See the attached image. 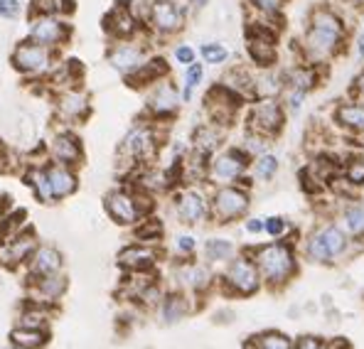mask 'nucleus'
I'll return each mask as SVG.
<instances>
[{"label":"nucleus","mask_w":364,"mask_h":349,"mask_svg":"<svg viewBox=\"0 0 364 349\" xmlns=\"http://www.w3.org/2000/svg\"><path fill=\"white\" fill-rule=\"evenodd\" d=\"M25 180H28V185L32 187V192H35L37 197H40L42 202H52L55 197H52V190H50V180H47V170L42 168H32L28 175H25Z\"/></svg>","instance_id":"bb28decb"},{"label":"nucleus","mask_w":364,"mask_h":349,"mask_svg":"<svg viewBox=\"0 0 364 349\" xmlns=\"http://www.w3.org/2000/svg\"><path fill=\"white\" fill-rule=\"evenodd\" d=\"M178 104H180V96L175 87L170 82H155L151 87V94H148V111L155 116V118H163V116H173L178 111Z\"/></svg>","instance_id":"9b49d317"},{"label":"nucleus","mask_w":364,"mask_h":349,"mask_svg":"<svg viewBox=\"0 0 364 349\" xmlns=\"http://www.w3.org/2000/svg\"><path fill=\"white\" fill-rule=\"evenodd\" d=\"M229 254H232V244H229V241L212 239L210 244H207V256H210V259H214V261L227 259Z\"/></svg>","instance_id":"e433bc0d"},{"label":"nucleus","mask_w":364,"mask_h":349,"mask_svg":"<svg viewBox=\"0 0 364 349\" xmlns=\"http://www.w3.org/2000/svg\"><path fill=\"white\" fill-rule=\"evenodd\" d=\"M30 268L35 276H52L62 268V256L52 246H42L30 254Z\"/></svg>","instance_id":"412c9836"},{"label":"nucleus","mask_w":364,"mask_h":349,"mask_svg":"<svg viewBox=\"0 0 364 349\" xmlns=\"http://www.w3.org/2000/svg\"><path fill=\"white\" fill-rule=\"evenodd\" d=\"M259 345H261V349H288L291 347V342L281 335H266Z\"/></svg>","instance_id":"ea45409f"},{"label":"nucleus","mask_w":364,"mask_h":349,"mask_svg":"<svg viewBox=\"0 0 364 349\" xmlns=\"http://www.w3.org/2000/svg\"><path fill=\"white\" fill-rule=\"evenodd\" d=\"M337 121L352 131H364V106H340L337 109Z\"/></svg>","instance_id":"cd10ccee"},{"label":"nucleus","mask_w":364,"mask_h":349,"mask_svg":"<svg viewBox=\"0 0 364 349\" xmlns=\"http://www.w3.org/2000/svg\"><path fill=\"white\" fill-rule=\"evenodd\" d=\"M256 266H259V273L269 283H283L293 273L296 261H293V254L288 246L271 244V246L259 249V254H256Z\"/></svg>","instance_id":"20e7f679"},{"label":"nucleus","mask_w":364,"mask_h":349,"mask_svg":"<svg viewBox=\"0 0 364 349\" xmlns=\"http://www.w3.org/2000/svg\"><path fill=\"white\" fill-rule=\"evenodd\" d=\"M106 212L119 224H133L141 217L138 202L133 200L131 195H126V192H111V195L106 197Z\"/></svg>","instance_id":"4468645a"},{"label":"nucleus","mask_w":364,"mask_h":349,"mask_svg":"<svg viewBox=\"0 0 364 349\" xmlns=\"http://www.w3.org/2000/svg\"><path fill=\"white\" fill-rule=\"evenodd\" d=\"M32 15H69L74 10L72 0H32Z\"/></svg>","instance_id":"a878e982"},{"label":"nucleus","mask_w":364,"mask_h":349,"mask_svg":"<svg viewBox=\"0 0 364 349\" xmlns=\"http://www.w3.org/2000/svg\"><path fill=\"white\" fill-rule=\"evenodd\" d=\"M192 5H195V8H202V5H207V0H190Z\"/></svg>","instance_id":"3c124183"},{"label":"nucleus","mask_w":364,"mask_h":349,"mask_svg":"<svg viewBox=\"0 0 364 349\" xmlns=\"http://www.w3.org/2000/svg\"><path fill=\"white\" fill-rule=\"evenodd\" d=\"M175 59H178V64H182V67H187V64L195 62V50L190 45L175 47Z\"/></svg>","instance_id":"79ce46f5"},{"label":"nucleus","mask_w":364,"mask_h":349,"mask_svg":"<svg viewBox=\"0 0 364 349\" xmlns=\"http://www.w3.org/2000/svg\"><path fill=\"white\" fill-rule=\"evenodd\" d=\"M347 3H352V5H364V0H347Z\"/></svg>","instance_id":"5fc2aeb1"},{"label":"nucleus","mask_w":364,"mask_h":349,"mask_svg":"<svg viewBox=\"0 0 364 349\" xmlns=\"http://www.w3.org/2000/svg\"><path fill=\"white\" fill-rule=\"evenodd\" d=\"M62 291H64V278L62 276L52 273V276L40 278V293L45 295V298H57Z\"/></svg>","instance_id":"7c9ffc66"},{"label":"nucleus","mask_w":364,"mask_h":349,"mask_svg":"<svg viewBox=\"0 0 364 349\" xmlns=\"http://www.w3.org/2000/svg\"><path fill=\"white\" fill-rule=\"evenodd\" d=\"M69 37H72V25L60 15H32L30 18L28 40L37 42V45L57 50V47L67 45Z\"/></svg>","instance_id":"7ed1b4c3"},{"label":"nucleus","mask_w":364,"mask_h":349,"mask_svg":"<svg viewBox=\"0 0 364 349\" xmlns=\"http://www.w3.org/2000/svg\"><path fill=\"white\" fill-rule=\"evenodd\" d=\"M251 5L264 15H276L283 8V0H251Z\"/></svg>","instance_id":"58836bf2"},{"label":"nucleus","mask_w":364,"mask_h":349,"mask_svg":"<svg viewBox=\"0 0 364 349\" xmlns=\"http://www.w3.org/2000/svg\"><path fill=\"white\" fill-rule=\"evenodd\" d=\"M106 59H109V64L116 69V72H121L123 77H128V74L136 72V69L146 62L148 55H146V47L143 45H136V42H131V40H116L114 45L109 47Z\"/></svg>","instance_id":"423d86ee"},{"label":"nucleus","mask_w":364,"mask_h":349,"mask_svg":"<svg viewBox=\"0 0 364 349\" xmlns=\"http://www.w3.org/2000/svg\"><path fill=\"white\" fill-rule=\"evenodd\" d=\"M357 87H360V91H362V94H364V74H362L360 79H357Z\"/></svg>","instance_id":"603ef678"},{"label":"nucleus","mask_w":364,"mask_h":349,"mask_svg":"<svg viewBox=\"0 0 364 349\" xmlns=\"http://www.w3.org/2000/svg\"><path fill=\"white\" fill-rule=\"evenodd\" d=\"M347 229L355 234H364V207H352L345 212Z\"/></svg>","instance_id":"c9c22d12"},{"label":"nucleus","mask_w":364,"mask_h":349,"mask_svg":"<svg viewBox=\"0 0 364 349\" xmlns=\"http://www.w3.org/2000/svg\"><path fill=\"white\" fill-rule=\"evenodd\" d=\"M52 155H55V163H62V165H72V163H79L82 158V146L74 136L69 133H60V136L52 141Z\"/></svg>","instance_id":"4be33fe9"},{"label":"nucleus","mask_w":364,"mask_h":349,"mask_svg":"<svg viewBox=\"0 0 364 349\" xmlns=\"http://www.w3.org/2000/svg\"><path fill=\"white\" fill-rule=\"evenodd\" d=\"M47 180H50V190L55 200H62V197H69L74 190H77V175L62 163H55L47 168Z\"/></svg>","instance_id":"a211bd4d"},{"label":"nucleus","mask_w":364,"mask_h":349,"mask_svg":"<svg viewBox=\"0 0 364 349\" xmlns=\"http://www.w3.org/2000/svg\"><path fill=\"white\" fill-rule=\"evenodd\" d=\"M347 177L352 182H364V160H355L350 165V170H347Z\"/></svg>","instance_id":"c03bdc74"},{"label":"nucleus","mask_w":364,"mask_h":349,"mask_svg":"<svg viewBox=\"0 0 364 349\" xmlns=\"http://www.w3.org/2000/svg\"><path fill=\"white\" fill-rule=\"evenodd\" d=\"M261 229H264L261 222H249V232H261Z\"/></svg>","instance_id":"8fccbe9b"},{"label":"nucleus","mask_w":364,"mask_h":349,"mask_svg":"<svg viewBox=\"0 0 364 349\" xmlns=\"http://www.w3.org/2000/svg\"><path fill=\"white\" fill-rule=\"evenodd\" d=\"M244 168H246V155L239 153V150H229V153L219 155L212 163V175L219 182H232L244 173Z\"/></svg>","instance_id":"dca6fc26"},{"label":"nucleus","mask_w":364,"mask_h":349,"mask_svg":"<svg viewBox=\"0 0 364 349\" xmlns=\"http://www.w3.org/2000/svg\"><path fill=\"white\" fill-rule=\"evenodd\" d=\"M146 20L160 35H173L185 25V13L175 5V0H153L146 10Z\"/></svg>","instance_id":"39448f33"},{"label":"nucleus","mask_w":364,"mask_h":349,"mask_svg":"<svg viewBox=\"0 0 364 349\" xmlns=\"http://www.w3.org/2000/svg\"><path fill=\"white\" fill-rule=\"evenodd\" d=\"M227 57H229L227 47L217 45V42L202 47V59H205L207 64H222V62H227Z\"/></svg>","instance_id":"f704fd0d"},{"label":"nucleus","mask_w":364,"mask_h":349,"mask_svg":"<svg viewBox=\"0 0 364 349\" xmlns=\"http://www.w3.org/2000/svg\"><path fill=\"white\" fill-rule=\"evenodd\" d=\"M237 106H239V94H234V91L227 87L212 89L210 96H207V109H210L214 121H219V123H227L234 111H237Z\"/></svg>","instance_id":"ddd939ff"},{"label":"nucleus","mask_w":364,"mask_h":349,"mask_svg":"<svg viewBox=\"0 0 364 349\" xmlns=\"http://www.w3.org/2000/svg\"><path fill=\"white\" fill-rule=\"evenodd\" d=\"M360 55L364 57V37H362V40H360Z\"/></svg>","instance_id":"864d4df0"},{"label":"nucleus","mask_w":364,"mask_h":349,"mask_svg":"<svg viewBox=\"0 0 364 349\" xmlns=\"http://www.w3.org/2000/svg\"><path fill=\"white\" fill-rule=\"evenodd\" d=\"M180 278L185 286L205 288L207 283H210V271H205L202 266H185V268H180Z\"/></svg>","instance_id":"c85d7f7f"},{"label":"nucleus","mask_w":364,"mask_h":349,"mask_svg":"<svg viewBox=\"0 0 364 349\" xmlns=\"http://www.w3.org/2000/svg\"><path fill=\"white\" fill-rule=\"evenodd\" d=\"M138 236H141V239H148V236H155V239H158V236H160V224L153 222L151 227H141V229H138Z\"/></svg>","instance_id":"49530a36"},{"label":"nucleus","mask_w":364,"mask_h":349,"mask_svg":"<svg viewBox=\"0 0 364 349\" xmlns=\"http://www.w3.org/2000/svg\"><path fill=\"white\" fill-rule=\"evenodd\" d=\"M178 214L182 217V222H187V224L202 222L207 214V204L202 200V195H197V192H185L178 202Z\"/></svg>","instance_id":"5701e85b"},{"label":"nucleus","mask_w":364,"mask_h":349,"mask_svg":"<svg viewBox=\"0 0 364 349\" xmlns=\"http://www.w3.org/2000/svg\"><path fill=\"white\" fill-rule=\"evenodd\" d=\"M345 244H347V239L340 229L325 227L310 239L308 254L313 256L315 261H333L335 256H340L342 251H345Z\"/></svg>","instance_id":"0eeeda50"},{"label":"nucleus","mask_w":364,"mask_h":349,"mask_svg":"<svg viewBox=\"0 0 364 349\" xmlns=\"http://www.w3.org/2000/svg\"><path fill=\"white\" fill-rule=\"evenodd\" d=\"M313 82H315L313 72L305 69V67H298L296 72H291V77H288V87H293L298 91H308L310 87H313Z\"/></svg>","instance_id":"2f4dec72"},{"label":"nucleus","mask_w":364,"mask_h":349,"mask_svg":"<svg viewBox=\"0 0 364 349\" xmlns=\"http://www.w3.org/2000/svg\"><path fill=\"white\" fill-rule=\"evenodd\" d=\"M138 28H141V20H138V15L133 13L126 3L114 5L111 13L104 18V30L109 32L114 40H131L138 32Z\"/></svg>","instance_id":"1a4fd4ad"},{"label":"nucleus","mask_w":364,"mask_h":349,"mask_svg":"<svg viewBox=\"0 0 364 349\" xmlns=\"http://www.w3.org/2000/svg\"><path fill=\"white\" fill-rule=\"evenodd\" d=\"M178 249L185 251V254H187V251H192V249H195V239H192V236H180V239H178Z\"/></svg>","instance_id":"09e8293b"},{"label":"nucleus","mask_w":364,"mask_h":349,"mask_svg":"<svg viewBox=\"0 0 364 349\" xmlns=\"http://www.w3.org/2000/svg\"><path fill=\"white\" fill-rule=\"evenodd\" d=\"M55 57H57L55 50L37 45V42H32V40H25L13 50L10 62H13V67L18 69L23 77L40 79V77H47V74L55 69V64H57Z\"/></svg>","instance_id":"f03ea898"},{"label":"nucleus","mask_w":364,"mask_h":349,"mask_svg":"<svg viewBox=\"0 0 364 349\" xmlns=\"http://www.w3.org/2000/svg\"><path fill=\"white\" fill-rule=\"evenodd\" d=\"M283 229H286V224H283L281 217H271L269 222H266V232H269L271 236H278Z\"/></svg>","instance_id":"a18cd8bd"},{"label":"nucleus","mask_w":364,"mask_h":349,"mask_svg":"<svg viewBox=\"0 0 364 349\" xmlns=\"http://www.w3.org/2000/svg\"><path fill=\"white\" fill-rule=\"evenodd\" d=\"M296 349H325V347H323V342L313 340V337H305V340L298 342V347H296Z\"/></svg>","instance_id":"de8ad7c7"},{"label":"nucleus","mask_w":364,"mask_h":349,"mask_svg":"<svg viewBox=\"0 0 364 349\" xmlns=\"http://www.w3.org/2000/svg\"><path fill=\"white\" fill-rule=\"evenodd\" d=\"M155 148V136L148 126H136L128 131V136L123 138V150H126L131 158H146L151 155Z\"/></svg>","instance_id":"f3484780"},{"label":"nucleus","mask_w":364,"mask_h":349,"mask_svg":"<svg viewBox=\"0 0 364 349\" xmlns=\"http://www.w3.org/2000/svg\"><path fill=\"white\" fill-rule=\"evenodd\" d=\"M155 261V254L146 246H131L119 256V263L123 268H133V271H143V268H151Z\"/></svg>","instance_id":"b1692460"},{"label":"nucleus","mask_w":364,"mask_h":349,"mask_svg":"<svg viewBox=\"0 0 364 349\" xmlns=\"http://www.w3.org/2000/svg\"><path fill=\"white\" fill-rule=\"evenodd\" d=\"M168 74V67H165V59H146V62L141 64V67L136 69V72H131L128 74V84L131 87H148V84H153L155 82H160V79Z\"/></svg>","instance_id":"6ab92c4d"},{"label":"nucleus","mask_w":364,"mask_h":349,"mask_svg":"<svg viewBox=\"0 0 364 349\" xmlns=\"http://www.w3.org/2000/svg\"><path fill=\"white\" fill-rule=\"evenodd\" d=\"M15 342H18L20 347H37L45 342V337H42L40 330H30V327H23V330H15Z\"/></svg>","instance_id":"473e14b6"},{"label":"nucleus","mask_w":364,"mask_h":349,"mask_svg":"<svg viewBox=\"0 0 364 349\" xmlns=\"http://www.w3.org/2000/svg\"><path fill=\"white\" fill-rule=\"evenodd\" d=\"M195 141H197V148H200L202 153H210V150H214L219 146V136H217L214 128H200L197 136H195Z\"/></svg>","instance_id":"72a5a7b5"},{"label":"nucleus","mask_w":364,"mask_h":349,"mask_svg":"<svg viewBox=\"0 0 364 349\" xmlns=\"http://www.w3.org/2000/svg\"><path fill=\"white\" fill-rule=\"evenodd\" d=\"M283 126V111L278 106V101L273 99H264L261 104L254 106L251 111V128L261 136H273L278 133Z\"/></svg>","instance_id":"9d476101"},{"label":"nucleus","mask_w":364,"mask_h":349,"mask_svg":"<svg viewBox=\"0 0 364 349\" xmlns=\"http://www.w3.org/2000/svg\"><path fill=\"white\" fill-rule=\"evenodd\" d=\"M202 64L200 62H192V64H187V74H185V87H182V96H185L187 101H190V96H192V91H195L197 87H200V82H202Z\"/></svg>","instance_id":"c756f323"},{"label":"nucleus","mask_w":364,"mask_h":349,"mask_svg":"<svg viewBox=\"0 0 364 349\" xmlns=\"http://www.w3.org/2000/svg\"><path fill=\"white\" fill-rule=\"evenodd\" d=\"M182 313H185V303L178 300V298H170L168 300V308H165V318H168V320H178Z\"/></svg>","instance_id":"37998d69"},{"label":"nucleus","mask_w":364,"mask_h":349,"mask_svg":"<svg viewBox=\"0 0 364 349\" xmlns=\"http://www.w3.org/2000/svg\"><path fill=\"white\" fill-rule=\"evenodd\" d=\"M89 114H91L89 96L84 94L82 89L69 87L60 91V96H57V116H60L64 123H79Z\"/></svg>","instance_id":"6e6552de"},{"label":"nucleus","mask_w":364,"mask_h":349,"mask_svg":"<svg viewBox=\"0 0 364 349\" xmlns=\"http://www.w3.org/2000/svg\"><path fill=\"white\" fill-rule=\"evenodd\" d=\"M276 170H278V160L273 158V155H261V158L256 160V175L264 177V180L276 175Z\"/></svg>","instance_id":"4c0bfd02"},{"label":"nucleus","mask_w":364,"mask_h":349,"mask_svg":"<svg viewBox=\"0 0 364 349\" xmlns=\"http://www.w3.org/2000/svg\"><path fill=\"white\" fill-rule=\"evenodd\" d=\"M227 281L232 283V288H237L239 293H254L259 288V268L246 259H237L232 263L227 273Z\"/></svg>","instance_id":"2eb2a0df"},{"label":"nucleus","mask_w":364,"mask_h":349,"mask_svg":"<svg viewBox=\"0 0 364 349\" xmlns=\"http://www.w3.org/2000/svg\"><path fill=\"white\" fill-rule=\"evenodd\" d=\"M20 0H0V18H18Z\"/></svg>","instance_id":"a19ab883"},{"label":"nucleus","mask_w":364,"mask_h":349,"mask_svg":"<svg viewBox=\"0 0 364 349\" xmlns=\"http://www.w3.org/2000/svg\"><path fill=\"white\" fill-rule=\"evenodd\" d=\"M246 207H249V197H246L242 190H237V187H224V190H219L217 197H214V212H217L224 222L242 217L246 212Z\"/></svg>","instance_id":"f8f14e48"},{"label":"nucleus","mask_w":364,"mask_h":349,"mask_svg":"<svg viewBox=\"0 0 364 349\" xmlns=\"http://www.w3.org/2000/svg\"><path fill=\"white\" fill-rule=\"evenodd\" d=\"M249 55L256 64H261V67H269V64H273L276 62V45H273V37L266 35L264 30L251 32Z\"/></svg>","instance_id":"aec40b11"},{"label":"nucleus","mask_w":364,"mask_h":349,"mask_svg":"<svg viewBox=\"0 0 364 349\" xmlns=\"http://www.w3.org/2000/svg\"><path fill=\"white\" fill-rule=\"evenodd\" d=\"M35 241L32 236H20V239H13L3 251H0V261L5 263H18V261H25L30 259V254L35 251Z\"/></svg>","instance_id":"393cba45"},{"label":"nucleus","mask_w":364,"mask_h":349,"mask_svg":"<svg viewBox=\"0 0 364 349\" xmlns=\"http://www.w3.org/2000/svg\"><path fill=\"white\" fill-rule=\"evenodd\" d=\"M342 23L335 18L333 13L328 10H318L310 20V30L308 37H305V47H308L310 55H318V57H328L330 52L337 50L342 40Z\"/></svg>","instance_id":"f257e3e1"}]
</instances>
